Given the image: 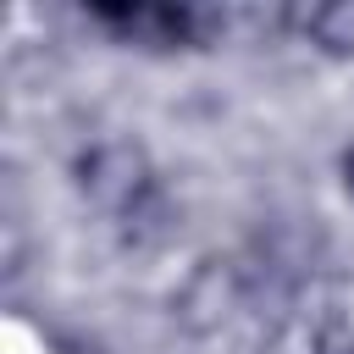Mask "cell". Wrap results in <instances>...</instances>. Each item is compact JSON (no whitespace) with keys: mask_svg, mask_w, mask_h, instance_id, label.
<instances>
[{"mask_svg":"<svg viewBox=\"0 0 354 354\" xmlns=\"http://www.w3.org/2000/svg\"><path fill=\"white\" fill-rule=\"evenodd\" d=\"M77 188L100 205V210H111L116 221L155 188V171H149V155L133 144V138H105V144H94L83 160H77Z\"/></svg>","mask_w":354,"mask_h":354,"instance_id":"6da1fadb","label":"cell"},{"mask_svg":"<svg viewBox=\"0 0 354 354\" xmlns=\"http://www.w3.org/2000/svg\"><path fill=\"white\" fill-rule=\"evenodd\" d=\"M243 304H249V277H243V266H232V260H199V266L183 277L177 299H171L183 332H194V337L221 332Z\"/></svg>","mask_w":354,"mask_h":354,"instance_id":"7a4b0ae2","label":"cell"},{"mask_svg":"<svg viewBox=\"0 0 354 354\" xmlns=\"http://www.w3.org/2000/svg\"><path fill=\"white\" fill-rule=\"evenodd\" d=\"M94 17L144 50H183L199 44V11L188 6H94Z\"/></svg>","mask_w":354,"mask_h":354,"instance_id":"3957f363","label":"cell"},{"mask_svg":"<svg viewBox=\"0 0 354 354\" xmlns=\"http://www.w3.org/2000/svg\"><path fill=\"white\" fill-rule=\"evenodd\" d=\"M177 232V205L160 194V188H149L127 216H122V238L133 243V249H155V243H166Z\"/></svg>","mask_w":354,"mask_h":354,"instance_id":"277c9868","label":"cell"},{"mask_svg":"<svg viewBox=\"0 0 354 354\" xmlns=\"http://www.w3.org/2000/svg\"><path fill=\"white\" fill-rule=\"evenodd\" d=\"M304 33H310L326 55H354V0L315 6V11L304 17Z\"/></svg>","mask_w":354,"mask_h":354,"instance_id":"5b68a950","label":"cell"},{"mask_svg":"<svg viewBox=\"0 0 354 354\" xmlns=\"http://www.w3.org/2000/svg\"><path fill=\"white\" fill-rule=\"evenodd\" d=\"M343 188H348V199H354V149L343 155Z\"/></svg>","mask_w":354,"mask_h":354,"instance_id":"8992f818","label":"cell"}]
</instances>
